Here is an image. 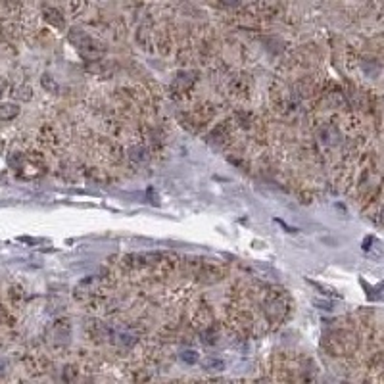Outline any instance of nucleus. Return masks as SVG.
Segmentation results:
<instances>
[{"instance_id": "obj_1", "label": "nucleus", "mask_w": 384, "mask_h": 384, "mask_svg": "<svg viewBox=\"0 0 384 384\" xmlns=\"http://www.w3.org/2000/svg\"><path fill=\"white\" fill-rule=\"evenodd\" d=\"M67 37H69V42H71V44L81 52V56L86 58V60H98V58L104 54V48L100 46L98 42H94L83 29H71Z\"/></svg>"}, {"instance_id": "obj_2", "label": "nucleus", "mask_w": 384, "mask_h": 384, "mask_svg": "<svg viewBox=\"0 0 384 384\" xmlns=\"http://www.w3.org/2000/svg\"><path fill=\"white\" fill-rule=\"evenodd\" d=\"M19 114V108L16 104H0V119H14Z\"/></svg>"}, {"instance_id": "obj_3", "label": "nucleus", "mask_w": 384, "mask_h": 384, "mask_svg": "<svg viewBox=\"0 0 384 384\" xmlns=\"http://www.w3.org/2000/svg\"><path fill=\"white\" fill-rule=\"evenodd\" d=\"M44 18L50 21V23H54L56 27H62L64 25V18L60 16V12L54 8H50V10H44Z\"/></svg>"}, {"instance_id": "obj_4", "label": "nucleus", "mask_w": 384, "mask_h": 384, "mask_svg": "<svg viewBox=\"0 0 384 384\" xmlns=\"http://www.w3.org/2000/svg\"><path fill=\"white\" fill-rule=\"evenodd\" d=\"M182 357V361H186V363H196V359H198V355H196V352H182L181 354Z\"/></svg>"}, {"instance_id": "obj_5", "label": "nucleus", "mask_w": 384, "mask_h": 384, "mask_svg": "<svg viewBox=\"0 0 384 384\" xmlns=\"http://www.w3.org/2000/svg\"><path fill=\"white\" fill-rule=\"evenodd\" d=\"M204 365H206V367H213V369H221V367H223V361H219V359H206Z\"/></svg>"}, {"instance_id": "obj_6", "label": "nucleus", "mask_w": 384, "mask_h": 384, "mask_svg": "<svg viewBox=\"0 0 384 384\" xmlns=\"http://www.w3.org/2000/svg\"><path fill=\"white\" fill-rule=\"evenodd\" d=\"M225 6H236V4H240V0H221Z\"/></svg>"}]
</instances>
